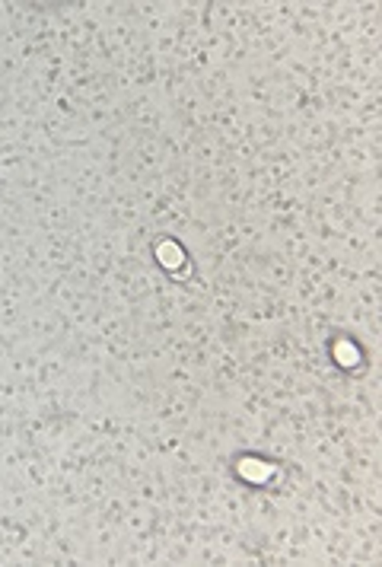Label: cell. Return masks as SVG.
Wrapping results in <instances>:
<instances>
[{
  "instance_id": "cell-2",
  "label": "cell",
  "mask_w": 382,
  "mask_h": 567,
  "mask_svg": "<svg viewBox=\"0 0 382 567\" xmlns=\"http://www.w3.org/2000/svg\"><path fill=\"white\" fill-rule=\"evenodd\" d=\"M335 357H338L341 366H357L360 351L351 345V341H338V345H335Z\"/></svg>"
},
{
  "instance_id": "cell-3",
  "label": "cell",
  "mask_w": 382,
  "mask_h": 567,
  "mask_svg": "<svg viewBox=\"0 0 382 567\" xmlns=\"http://www.w3.org/2000/svg\"><path fill=\"white\" fill-rule=\"evenodd\" d=\"M239 472H243L245 479H258V481H264V479H268V475H271V469H268V466H258V462H255V469H252L249 462H245V466L239 469Z\"/></svg>"
},
{
  "instance_id": "cell-1",
  "label": "cell",
  "mask_w": 382,
  "mask_h": 567,
  "mask_svg": "<svg viewBox=\"0 0 382 567\" xmlns=\"http://www.w3.org/2000/svg\"><path fill=\"white\" fill-rule=\"evenodd\" d=\"M153 255H157L160 268H166L170 274H185V265H189V259H185V249L179 246L176 240H163L157 242V249H153Z\"/></svg>"
}]
</instances>
